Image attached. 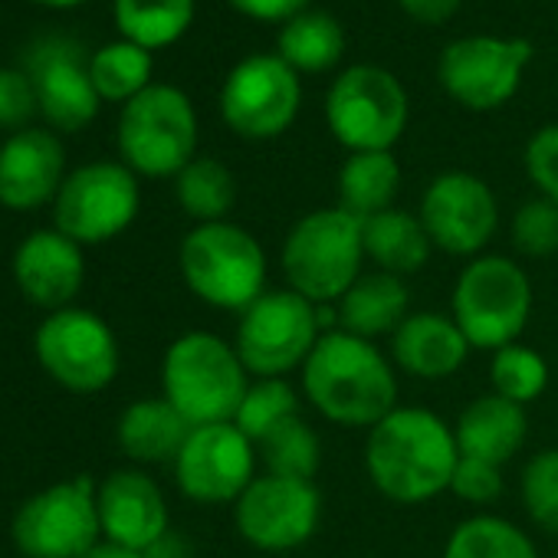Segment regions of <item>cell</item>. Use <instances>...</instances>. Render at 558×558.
<instances>
[{"instance_id":"obj_1","label":"cell","mask_w":558,"mask_h":558,"mask_svg":"<svg viewBox=\"0 0 558 558\" xmlns=\"http://www.w3.org/2000/svg\"><path fill=\"white\" fill-rule=\"evenodd\" d=\"M457 463L453 427L430 408L398 404L365 437V473L398 506H424L450 493Z\"/></svg>"},{"instance_id":"obj_2","label":"cell","mask_w":558,"mask_h":558,"mask_svg":"<svg viewBox=\"0 0 558 558\" xmlns=\"http://www.w3.org/2000/svg\"><path fill=\"white\" fill-rule=\"evenodd\" d=\"M300 391L329 424L372 430L398 408V368L375 342L329 329L300 372Z\"/></svg>"},{"instance_id":"obj_3","label":"cell","mask_w":558,"mask_h":558,"mask_svg":"<svg viewBox=\"0 0 558 558\" xmlns=\"http://www.w3.org/2000/svg\"><path fill=\"white\" fill-rule=\"evenodd\" d=\"M365 263L362 220L339 204L303 214L279 246L287 290L313 306H336L365 272Z\"/></svg>"},{"instance_id":"obj_4","label":"cell","mask_w":558,"mask_h":558,"mask_svg":"<svg viewBox=\"0 0 558 558\" xmlns=\"http://www.w3.org/2000/svg\"><path fill=\"white\" fill-rule=\"evenodd\" d=\"M250 381L233 342L214 332H184L161 359V398L191 427L233 421Z\"/></svg>"},{"instance_id":"obj_5","label":"cell","mask_w":558,"mask_h":558,"mask_svg":"<svg viewBox=\"0 0 558 558\" xmlns=\"http://www.w3.org/2000/svg\"><path fill=\"white\" fill-rule=\"evenodd\" d=\"M532 303L535 293L525 266L502 253H480L466 259L457 276L450 316L466 336L470 349L493 355L522 339L532 319Z\"/></svg>"},{"instance_id":"obj_6","label":"cell","mask_w":558,"mask_h":558,"mask_svg":"<svg viewBox=\"0 0 558 558\" xmlns=\"http://www.w3.org/2000/svg\"><path fill=\"white\" fill-rule=\"evenodd\" d=\"M184 287L210 310L243 313L266 293V250L233 220L197 223L178 250Z\"/></svg>"},{"instance_id":"obj_7","label":"cell","mask_w":558,"mask_h":558,"mask_svg":"<svg viewBox=\"0 0 558 558\" xmlns=\"http://www.w3.org/2000/svg\"><path fill=\"white\" fill-rule=\"evenodd\" d=\"M323 332V310L283 287L266 290L240 313L233 349L250 378H290L303 372Z\"/></svg>"},{"instance_id":"obj_8","label":"cell","mask_w":558,"mask_h":558,"mask_svg":"<svg viewBox=\"0 0 558 558\" xmlns=\"http://www.w3.org/2000/svg\"><path fill=\"white\" fill-rule=\"evenodd\" d=\"M122 161L145 178H178L197 151V112L168 83H151L125 102L119 119Z\"/></svg>"},{"instance_id":"obj_9","label":"cell","mask_w":558,"mask_h":558,"mask_svg":"<svg viewBox=\"0 0 558 558\" xmlns=\"http://www.w3.org/2000/svg\"><path fill=\"white\" fill-rule=\"evenodd\" d=\"M408 93L385 66H349L326 96V122L332 138L352 151H391L408 129Z\"/></svg>"},{"instance_id":"obj_10","label":"cell","mask_w":558,"mask_h":558,"mask_svg":"<svg viewBox=\"0 0 558 558\" xmlns=\"http://www.w3.org/2000/svg\"><path fill=\"white\" fill-rule=\"evenodd\" d=\"M96 480L80 473L34 493L14 515L11 535L27 558H83L102 542Z\"/></svg>"},{"instance_id":"obj_11","label":"cell","mask_w":558,"mask_h":558,"mask_svg":"<svg viewBox=\"0 0 558 558\" xmlns=\"http://www.w3.org/2000/svg\"><path fill=\"white\" fill-rule=\"evenodd\" d=\"M34 352L40 368L73 395H96L109 388L122 365V352L109 323L76 306L50 313L40 323Z\"/></svg>"},{"instance_id":"obj_12","label":"cell","mask_w":558,"mask_h":558,"mask_svg":"<svg viewBox=\"0 0 558 558\" xmlns=\"http://www.w3.org/2000/svg\"><path fill=\"white\" fill-rule=\"evenodd\" d=\"M303 106L300 73L279 53H256L240 60L220 89V116L227 129L250 142L283 135Z\"/></svg>"},{"instance_id":"obj_13","label":"cell","mask_w":558,"mask_h":558,"mask_svg":"<svg viewBox=\"0 0 558 558\" xmlns=\"http://www.w3.org/2000/svg\"><path fill=\"white\" fill-rule=\"evenodd\" d=\"M138 204L142 191L129 165L93 161L76 168L63 181L53 201V220L57 230L76 240L80 246H96L129 230L138 217Z\"/></svg>"},{"instance_id":"obj_14","label":"cell","mask_w":558,"mask_h":558,"mask_svg":"<svg viewBox=\"0 0 558 558\" xmlns=\"http://www.w3.org/2000/svg\"><path fill=\"white\" fill-rule=\"evenodd\" d=\"M323 519V493L310 480L256 473L233 502V525L256 551H293L306 545Z\"/></svg>"},{"instance_id":"obj_15","label":"cell","mask_w":558,"mask_h":558,"mask_svg":"<svg viewBox=\"0 0 558 558\" xmlns=\"http://www.w3.org/2000/svg\"><path fill=\"white\" fill-rule=\"evenodd\" d=\"M532 60V44L522 37H460L437 60V80L444 93L473 112H489L506 106Z\"/></svg>"},{"instance_id":"obj_16","label":"cell","mask_w":558,"mask_h":558,"mask_svg":"<svg viewBox=\"0 0 558 558\" xmlns=\"http://www.w3.org/2000/svg\"><path fill=\"white\" fill-rule=\"evenodd\" d=\"M256 444L233 424L191 427L181 453L174 457V483L181 496L197 506H233L256 480Z\"/></svg>"},{"instance_id":"obj_17","label":"cell","mask_w":558,"mask_h":558,"mask_svg":"<svg viewBox=\"0 0 558 558\" xmlns=\"http://www.w3.org/2000/svg\"><path fill=\"white\" fill-rule=\"evenodd\" d=\"M417 217L434 250L473 259L499 230V201L483 178L470 171H444L424 187Z\"/></svg>"},{"instance_id":"obj_18","label":"cell","mask_w":558,"mask_h":558,"mask_svg":"<svg viewBox=\"0 0 558 558\" xmlns=\"http://www.w3.org/2000/svg\"><path fill=\"white\" fill-rule=\"evenodd\" d=\"M99 522H102V542L148 551L155 542H161L171 532V512L161 486L145 470H116L109 473L99 489Z\"/></svg>"},{"instance_id":"obj_19","label":"cell","mask_w":558,"mask_h":558,"mask_svg":"<svg viewBox=\"0 0 558 558\" xmlns=\"http://www.w3.org/2000/svg\"><path fill=\"white\" fill-rule=\"evenodd\" d=\"M34 70V89L44 116L63 129L80 132L86 129L99 112V93L93 86L89 66L83 63V50L70 40H50L40 44V50L31 60Z\"/></svg>"},{"instance_id":"obj_20","label":"cell","mask_w":558,"mask_h":558,"mask_svg":"<svg viewBox=\"0 0 558 558\" xmlns=\"http://www.w3.org/2000/svg\"><path fill=\"white\" fill-rule=\"evenodd\" d=\"M14 279L34 306L60 313L83 290L86 279L83 246L66 233H60L57 227L34 230L14 253Z\"/></svg>"},{"instance_id":"obj_21","label":"cell","mask_w":558,"mask_h":558,"mask_svg":"<svg viewBox=\"0 0 558 558\" xmlns=\"http://www.w3.org/2000/svg\"><path fill=\"white\" fill-rule=\"evenodd\" d=\"M66 151L53 132L21 129L0 148V204L11 210H37L57 201L63 187Z\"/></svg>"},{"instance_id":"obj_22","label":"cell","mask_w":558,"mask_h":558,"mask_svg":"<svg viewBox=\"0 0 558 558\" xmlns=\"http://www.w3.org/2000/svg\"><path fill=\"white\" fill-rule=\"evenodd\" d=\"M388 355L395 362V368H401L404 375L417 378V381H444L453 378L466 359H470V342L460 332V326L453 323L450 313H411L398 332L388 339Z\"/></svg>"},{"instance_id":"obj_23","label":"cell","mask_w":558,"mask_h":558,"mask_svg":"<svg viewBox=\"0 0 558 558\" xmlns=\"http://www.w3.org/2000/svg\"><path fill=\"white\" fill-rule=\"evenodd\" d=\"M453 437L460 457L506 466L509 460L519 457V450L529 440V414L522 404H512L489 391L473 398L460 411V417L453 421Z\"/></svg>"},{"instance_id":"obj_24","label":"cell","mask_w":558,"mask_h":558,"mask_svg":"<svg viewBox=\"0 0 558 558\" xmlns=\"http://www.w3.org/2000/svg\"><path fill=\"white\" fill-rule=\"evenodd\" d=\"M339 329L359 339H391L398 326L411 316V290L408 279L381 272V269H365L349 293L332 306Z\"/></svg>"},{"instance_id":"obj_25","label":"cell","mask_w":558,"mask_h":558,"mask_svg":"<svg viewBox=\"0 0 558 558\" xmlns=\"http://www.w3.org/2000/svg\"><path fill=\"white\" fill-rule=\"evenodd\" d=\"M187 434L191 424L165 398L132 401L116 424V440L135 463H174Z\"/></svg>"},{"instance_id":"obj_26","label":"cell","mask_w":558,"mask_h":558,"mask_svg":"<svg viewBox=\"0 0 558 558\" xmlns=\"http://www.w3.org/2000/svg\"><path fill=\"white\" fill-rule=\"evenodd\" d=\"M362 233H365V256L368 263H375V269L391 272V276H414L427 266L434 243L421 223L417 214L391 207L381 210L368 220H362Z\"/></svg>"},{"instance_id":"obj_27","label":"cell","mask_w":558,"mask_h":558,"mask_svg":"<svg viewBox=\"0 0 558 558\" xmlns=\"http://www.w3.org/2000/svg\"><path fill=\"white\" fill-rule=\"evenodd\" d=\"M339 207L368 220L395 207L401 191V165L391 151H352L336 178Z\"/></svg>"},{"instance_id":"obj_28","label":"cell","mask_w":558,"mask_h":558,"mask_svg":"<svg viewBox=\"0 0 558 558\" xmlns=\"http://www.w3.org/2000/svg\"><path fill=\"white\" fill-rule=\"evenodd\" d=\"M345 53V31L329 11H303L279 31V60L290 63L300 76L329 73Z\"/></svg>"},{"instance_id":"obj_29","label":"cell","mask_w":558,"mask_h":558,"mask_svg":"<svg viewBox=\"0 0 558 558\" xmlns=\"http://www.w3.org/2000/svg\"><path fill=\"white\" fill-rule=\"evenodd\" d=\"M440 558H538V548L512 519L473 512L447 535Z\"/></svg>"},{"instance_id":"obj_30","label":"cell","mask_w":558,"mask_h":558,"mask_svg":"<svg viewBox=\"0 0 558 558\" xmlns=\"http://www.w3.org/2000/svg\"><path fill=\"white\" fill-rule=\"evenodd\" d=\"M194 21V0H116V24L129 44L151 50L171 47Z\"/></svg>"},{"instance_id":"obj_31","label":"cell","mask_w":558,"mask_h":558,"mask_svg":"<svg viewBox=\"0 0 558 558\" xmlns=\"http://www.w3.org/2000/svg\"><path fill=\"white\" fill-rule=\"evenodd\" d=\"M174 197L191 220L217 223L227 220L236 207V178L217 158H194L174 178Z\"/></svg>"},{"instance_id":"obj_32","label":"cell","mask_w":558,"mask_h":558,"mask_svg":"<svg viewBox=\"0 0 558 558\" xmlns=\"http://www.w3.org/2000/svg\"><path fill=\"white\" fill-rule=\"evenodd\" d=\"M300 408L303 391L293 388L290 378H253L233 414V424L259 447L276 427L300 417Z\"/></svg>"},{"instance_id":"obj_33","label":"cell","mask_w":558,"mask_h":558,"mask_svg":"<svg viewBox=\"0 0 558 558\" xmlns=\"http://www.w3.org/2000/svg\"><path fill=\"white\" fill-rule=\"evenodd\" d=\"M256 453H259L263 473H272V476H293V480L316 483V473L323 466V440L303 414L287 421L283 427H276L256 447Z\"/></svg>"},{"instance_id":"obj_34","label":"cell","mask_w":558,"mask_h":558,"mask_svg":"<svg viewBox=\"0 0 558 558\" xmlns=\"http://www.w3.org/2000/svg\"><path fill=\"white\" fill-rule=\"evenodd\" d=\"M89 76L106 102H129L151 83V53L138 44H109L89 60Z\"/></svg>"},{"instance_id":"obj_35","label":"cell","mask_w":558,"mask_h":558,"mask_svg":"<svg viewBox=\"0 0 558 558\" xmlns=\"http://www.w3.org/2000/svg\"><path fill=\"white\" fill-rule=\"evenodd\" d=\"M548 378H551L548 362L522 342H512V345L493 352V359H489L493 395H499L512 404L529 408L532 401H538L548 388Z\"/></svg>"},{"instance_id":"obj_36","label":"cell","mask_w":558,"mask_h":558,"mask_svg":"<svg viewBox=\"0 0 558 558\" xmlns=\"http://www.w3.org/2000/svg\"><path fill=\"white\" fill-rule=\"evenodd\" d=\"M519 499L529 522L558 538V447L532 453L519 473Z\"/></svg>"},{"instance_id":"obj_37","label":"cell","mask_w":558,"mask_h":558,"mask_svg":"<svg viewBox=\"0 0 558 558\" xmlns=\"http://www.w3.org/2000/svg\"><path fill=\"white\" fill-rule=\"evenodd\" d=\"M512 246L529 259H545L558 253V204L545 197H532L519 204L509 223Z\"/></svg>"},{"instance_id":"obj_38","label":"cell","mask_w":558,"mask_h":558,"mask_svg":"<svg viewBox=\"0 0 558 558\" xmlns=\"http://www.w3.org/2000/svg\"><path fill=\"white\" fill-rule=\"evenodd\" d=\"M502 486H506L502 466L486 463V460H473V457H460L453 480H450V493L473 509L493 506L502 496Z\"/></svg>"},{"instance_id":"obj_39","label":"cell","mask_w":558,"mask_h":558,"mask_svg":"<svg viewBox=\"0 0 558 558\" xmlns=\"http://www.w3.org/2000/svg\"><path fill=\"white\" fill-rule=\"evenodd\" d=\"M522 161H525V174L535 184L538 197L558 204V122L542 125L529 138Z\"/></svg>"},{"instance_id":"obj_40","label":"cell","mask_w":558,"mask_h":558,"mask_svg":"<svg viewBox=\"0 0 558 558\" xmlns=\"http://www.w3.org/2000/svg\"><path fill=\"white\" fill-rule=\"evenodd\" d=\"M34 80L17 70H0V129H21L37 112Z\"/></svg>"},{"instance_id":"obj_41","label":"cell","mask_w":558,"mask_h":558,"mask_svg":"<svg viewBox=\"0 0 558 558\" xmlns=\"http://www.w3.org/2000/svg\"><path fill=\"white\" fill-rule=\"evenodd\" d=\"M313 0H230V8L256 24H287L310 11Z\"/></svg>"},{"instance_id":"obj_42","label":"cell","mask_w":558,"mask_h":558,"mask_svg":"<svg viewBox=\"0 0 558 558\" xmlns=\"http://www.w3.org/2000/svg\"><path fill=\"white\" fill-rule=\"evenodd\" d=\"M401 11L414 21V24H424V27H440L447 24L463 0H398Z\"/></svg>"},{"instance_id":"obj_43","label":"cell","mask_w":558,"mask_h":558,"mask_svg":"<svg viewBox=\"0 0 558 558\" xmlns=\"http://www.w3.org/2000/svg\"><path fill=\"white\" fill-rule=\"evenodd\" d=\"M145 558H187V548H184V542L178 538V535H165L161 542H155L148 551H145Z\"/></svg>"},{"instance_id":"obj_44","label":"cell","mask_w":558,"mask_h":558,"mask_svg":"<svg viewBox=\"0 0 558 558\" xmlns=\"http://www.w3.org/2000/svg\"><path fill=\"white\" fill-rule=\"evenodd\" d=\"M83 558H145V555L142 551H132V548H122V545H112V542H99Z\"/></svg>"},{"instance_id":"obj_45","label":"cell","mask_w":558,"mask_h":558,"mask_svg":"<svg viewBox=\"0 0 558 558\" xmlns=\"http://www.w3.org/2000/svg\"><path fill=\"white\" fill-rule=\"evenodd\" d=\"M37 4H47V8H76L83 0H37Z\"/></svg>"}]
</instances>
